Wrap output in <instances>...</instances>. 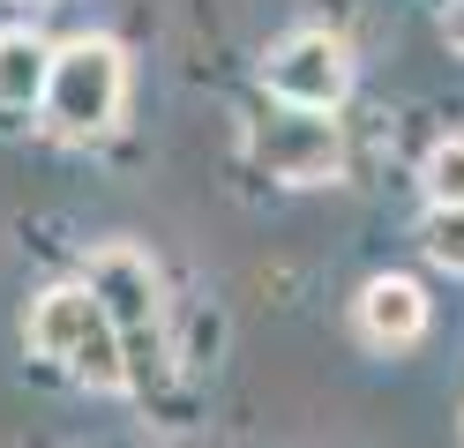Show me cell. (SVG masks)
I'll return each mask as SVG.
<instances>
[{
	"label": "cell",
	"instance_id": "obj_2",
	"mask_svg": "<svg viewBox=\"0 0 464 448\" xmlns=\"http://www.w3.org/2000/svg\"><path fill=\"white\" fill-rule=\"evenodd\" d=\"M121 98H128V60L112 38H75L53 52V82H45V128L53 135H105L112 119H121Z\"/></svg>",
	"mask_w": 464,
	"mask_h": 448
},
{
	"label": "cell",
	"instance_id": "obj_8",
	"mask_svg": "<svg viewBox=\"0 0 464 448\" xmlns=\"http://www.w3.org/2000/svg\"><path fill=\"white\" fill-rule=\"evenodd\" d=\"M420 179H427V202H434V209H464V135L434 142Z\"/></svg>",
	"mask_w": 464,
	"mask_h": 448
},
{
	"label": "cell",
	"instance_id": "obj_1",
	"mask_svg": "<svg viewBox=\"0 0 464 448\" xmlns=\"http://www.w3.org/2000/svg\"><path fill=\"white\" fill-rule=\"evenodd\" d=\"M31 351L61 358V367L75 381H91V388H128V374H135L121 329H112L105 299L91 284H53L38 299V307H31Z\"/></svg>",
	"mask_w": 464,
	"mask_h": 448
},
{
	"label": "cell",
	"instance_id": "obj_4",
	"mask_svg": "<svg viewBox=\"0 0 464 448\" xmlns=\"http://www.w3.org/2000/svg\"><path fill=\"white\" fill-rule=\"evenodd\" d=\"M247 157L263 165L285 187H323V179L344 172V135L330 112H300V105H277L270 119H255L247 135Z\"/></svg>",
	"mask_w": 464,
	"mask_h": 448
},
{
	"label": "cell",
	"instance_id": "obj_5",
	"mask_svg": "<svg viewBox=\"0 0 464 448\" xmlns=\"http://www.w3.org/2000/svg\"><path fill=\"white\" fill-rule=\"evenodd\" d=\"M263 82L300 112H337V98L353 90V60H344V45L330 30H300V38H285L263 60Z\"/></svg>",
	"mask_w": 464,
	"mask_h": 448
},
{
	"label": "cell",
	"instance_id": "obj_10",
	"mask_svg": "<svg viewBox=\"0 0 464 448\" xmlns=\"http://www.w3.org/2000/svg\"><path fill=\"white\" fill-rule=\"evenodd\" d=\"M442 38L464 52V0H442Z\"/></svg>",
	"mask_w": 464,
	"mask_h": 448
},
{
	"label": "cell",
	"instance_id": "obj_7",
	"mask_svg": "<svg viewBox=\"0 0 464 448\" xmlns=\"http://www.w3.org/2000/svg\"><path fill=\"white\" fill-rule=\"evenodd\" d=\"M53 52L31 30H0V105H45Z\"/></svg>",
	"mask_w": 464,
	"mask_h": 448
},
{
	"label": "cell",
	"instance_id": "obj_6",
	"mask_svg": "<svg viewBox=\"0 0 464 448\" xmlns=\"http://www.w3.org/2000/svg\"><path fill=\"white\" fill-rule=\"evenodd\" d=\"M427 329V299L412 277H374L360 291V337L367 344H412Z\"/></svg>",
	"mask_w": 464,
	"mask_h": 448
},
{
	"label": "cell",
	"instance_id": "obj_3",
	"mask_svg": "<svg viewBox=\"0 0 464 448\" xmlns=\"http://www.w3.org/2000/svg\"><path fill=\"white\" fill-rule=\"evenodd\" d=\"M91 291L105 299L112 329H121L128 367H150L158 344H165V307H158V269H150V254L128 247V239L98 247V254H91Z\"/></svg>",
	"mask_w": 464,
	"mask_h": 448
},
{
	"label": "cell",
	"instance_id": "obj_9",
	"mask_svg": "<svg viewBox=\"0 0 464 448\" xmlns=\"http://www.w3.org/2000/svg\"><path fill=\"white\" fill-rule=\"evenodd\" d=\"M420 239H427V254L442 269H464V209H434Z\"/></svg>",
	"mask_w": 464,
	"mask_h": 448
}]
</instances>
